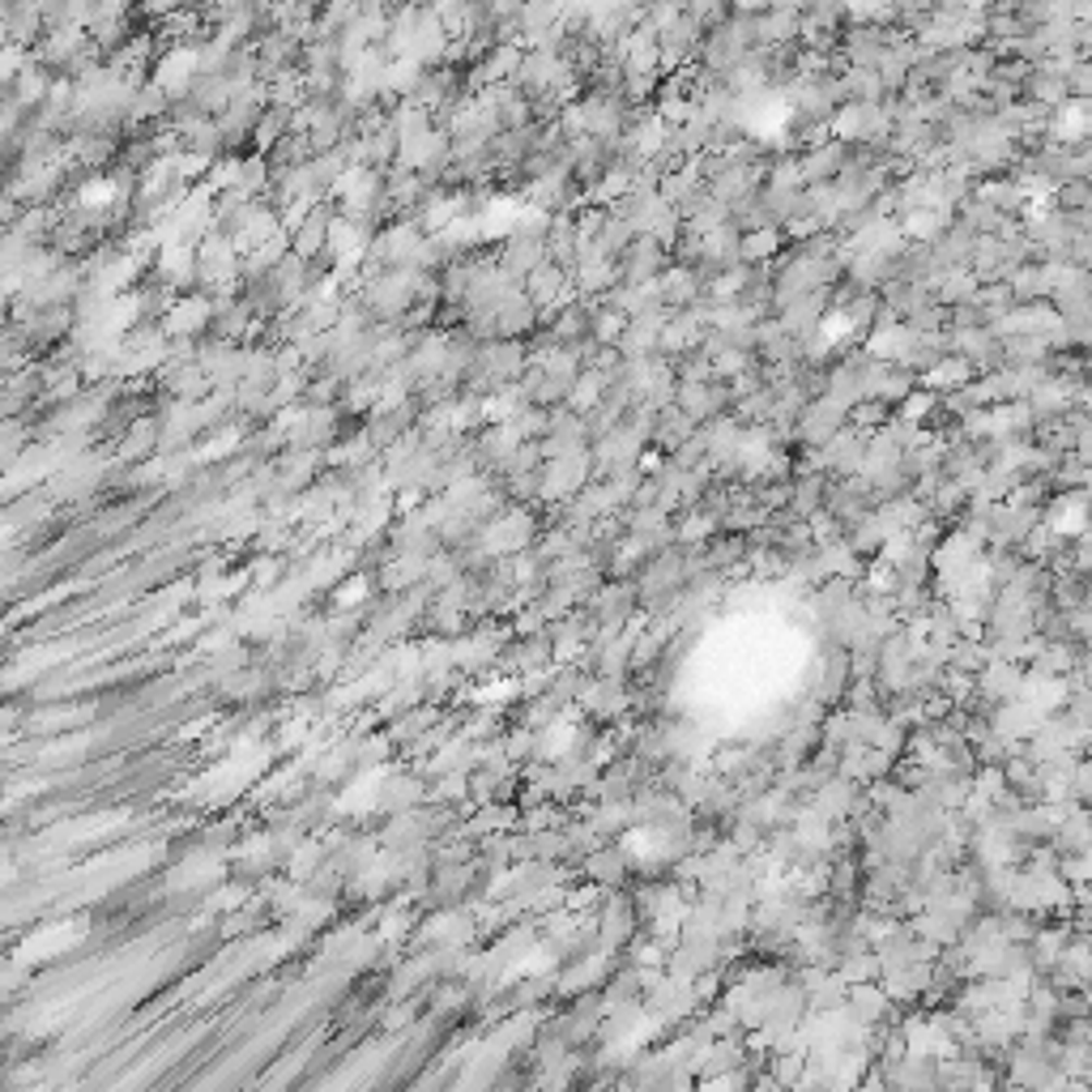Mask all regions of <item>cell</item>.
Wrapping results in <instances>:
<instances>
[{"instance_id":"52a82bcc","label":"cell","mask_w":1092,"mask_h":1092,"mask_svg":"<svg viewBox=\"0 0 1092 1092\" xmlns=\"http://www.w3.org/2000/svg\"><path fill=\"white\" fill-rule=\"evenodd\" d=\"M675 17H683V0H645V22L653 31H666Z\"/></svg>"},{"instance_id":"8992f818","label":"cell","mask_w":1092,"mask_h":1092,"mask_svg":"<svg viewBox=\"0 0 1092 1092\" xmlns=\"http://www.w3.org/2000/svg\"><path fill=\"white\" fill-rule=\"evenodd\" d=\"M1063 86H1067V99H1089L1092 95V64L1089 60H1071L1063 69Z\"/></svg>"},{"instance_id":"5b68a950","label":"cell","mask_w":1092,"mask_h":1092,"mask_svg":"<svg viewBox=\"0 0 1092 1092\" xmlns=\"http://www.w3.org/2000/svg\"><path fill=\"white\" fill-rule=\"evenodd\" d=\"M683 13L708 31V26H717V22L730 17V0H683Z\"/></svg>"},{"instance_id":"6da1fadb","label":"cell","mask_w":1092,"mask_h":1092,"mask_svg":"<svg viewBox=\"0 0 1092 1092\" xmlns=\"http://www.w3.org/2000/svg\"><path fill=\"white\" fill-rule=\"evenodd\" d=\"M704 44V26L692 22L688 13L683 17H675L666 31H657V56H662V73H670V69H679V64H692L695 51Z\"/></svg>"},{"instance_id":"7a4b0ae2","label":"cell","mask_w":1092,"mask_h":1092,"mask_svg":"<svg viewBox=\"0 0 1092 1092\" xmlns=\"http://www.w3.org/2000/svg\"><path fill=\"white\" fill-rule=\"evenodd\" d=\"M798 35H802V13L798 9H764V13H755V48L794 44Z\"/></svg>"},{"instance_id":"3957f363","label":"cell","mask_w":1092,"mask_h":1092,"mask_svg":"<svg viewBox=\"0 0 1092 1092\" xmlns=\"http://www.w3.org/2000/svg\"><path fill=\"white\" fill-rule=\"evenodd\" d=\"M837 86H841V102H884L888 99V90H884V82H879V73L875 69H841L837 73Z\"/></svg>"},{"instance_id":"277c9868","label":"cell","mask_w":1092,"mask_h":1092,"mask_svg":"<svg viewBox=\"0 0 1092 1092\" xmlns=\"http://www.w3.org/2000/svg\"><path fill=\"white\" fill-rule=\"evenodd\" d=\"M1045 209H1058V214L1092 209V184L1089 180H1058V184L1045 193Z\"/></svg>"}]
</instances>
